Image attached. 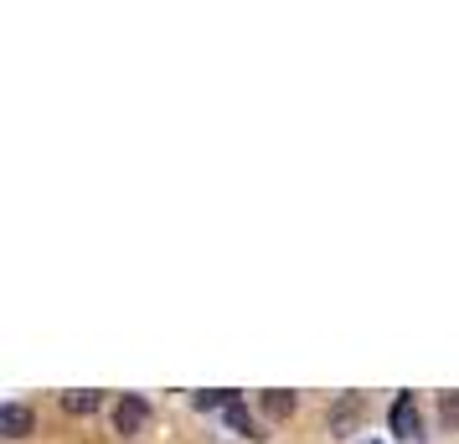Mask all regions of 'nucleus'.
Segmentation results:
<instances>
[{
	"mask_svg": "<svg viewBox=\"0 0 459 444\" xmlns=\"http://www.w3.org/2000/svg\"><path fill=\"white\" fill-rule=\"evenodd\" d=\"M367 419V398L361 393H341V398L331 403V434H356V423Z\"/></svg>",
	"mask_w": 459,
	"mask_h": 444,
	"instance_id": "1",
	"label": "nucleus"
},
{
	"mask_svg": "<svg viewBox=\"0 0 459 444\" xmlns=\"http://www.w3.org/2000/svg\"><path fill=\"white\" fill-rule=\"evenodd\" d=\"M145 423H150L145 398H134V393H125V398L114 403V429H119V434H140Z\"/></svg>",
	"mask_w": 459,
	"mask_h": 444,
	"instance_id": "2",
	"label": "nucleus"
},
{
	"mask_svg": "<svg viewBox=\"0 0 459 444\" xmlns=\"http://www.w3.org/2000/svg\"><path fill=\"white\" fill-rule=\"evenodd\" d=\"M222 419H228V429H232V434H243V440H269V434L258 429V419L248 414V403H243V398H232L228 408H222Z\"/></svg>",
	"mask_w": 459,
	"mask_h": 444,
	"instance_id": "3",
	"label": "nucleus"
},
{
	"mask_svg": "<svg viewBox=\"0 0 459 444\" xmlns=\"http://www.w3.org/2000/svg\"><path fill=\"white\" fill-rule=\"evenodd\" d=\"M418 403H413V393H403V398L393 403V434L397 440H418Z\"/></svg>",
	"mask_w": 459,
	"mask_h": 444,
	"instance_id": "4",
	"label": "nucleus"
},
{
	"mask_svg": "<svg viewBox=\"0 0 459 444\" xmlns=\"http://www.w3.org/2000/svg\"><path fill=\"white\" fill-rule=\"evenodd\" d=\"M0 429H5V440H26L31 434V408L26 403H5L0 408Z\"/></svg>",
	"mask_w": 459,
	"mask_h": 444,
	"instance_id": "5",
	"label": "nucleus"
},
{
	"mask_svg": "<svg viewBox=\"0 0 459 444\" xmlns=\"http://www.w3.org/2000/svg\"><path fill=\"white\" fill-rule=\"evenodd\" d=\"M294 408H299V398L284 393V387H269V393H264V414H269V419H290Z\"/></svg>",
	"mask_w": 459,
	"mask_h": 444,
	"instance_id": "6",
	"label": "nucleus"
},
{
	"mask_svg": "<svg viewBox=\"0 0 459 444\" xmlns=\"http://www.w3.org/2000/svg\"><path fill=\"white\" fill-rule=\"evenodd\" d=\"M63 408H67V414H93V408H99V393H88V387L63 393Z\"/></svg>",
	"mask_w": 459,
	"mask_h": 444,
	"instance_id": "7",
	"label": "nucleus"
},
{
	"mask_svg": "<svg viewBox=\"0 0 459 444\" xmlns=\"http://www.w3.org/2000/svg\"><path fill=\"white\" fill-rule=\"evenodd\" d=\"M232 398H238V393H228V387H222V393H196V408H202V414H212V408H228Z\"/></svg>",
	"mask_w": 459,
	"mask_h": 444,
	"instance_id": "8",
	"label": "nucleus"
},
{
	"mask_svg": "<svg viewBox=\"0 0 459 444\" xmlns=\"http://www.w3.org/2000/svg\"><path fill=\"white\" fill-rule=\"evenodd\" d=\"M438 419L449 423V429H459V393H444L438 398Z\"/></svg>",
	"mask_w": 459,
	"mask_h": 444,
	"instance_id": "9",
	"label": "nucleus"
}]
</instances>
